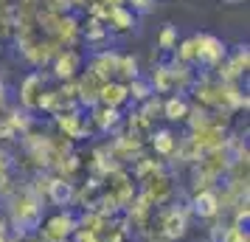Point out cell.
I'll return each mask as SVG.
<instances>
[{
    "instance_id": "obj_2",
    "label": "cell",
    "mask_w": 250,
    "mask_h": 242,
    "mask_svg": "<svg viewBox=\"0 0 250 242\" xmlns=\"http://www.w3.org/2000/svg\"><path fill=\"white\" fill-rule=\"evenodd\" d=\"M79 228V217L70 211V208H62L57 214H51L40 222V240L42 242H68L73 240V234Z\"/></svg>"
},
{
    "instance_id": "obj_11",
    "label": "cell",
    "mask_w": 250,
    "mask_h": 242,
    "mask_svg": "<svg viewBox=\"0 0 250 242\" xmlns=\"http://www.w3.org/2000/svg\"><path fill=\"white\" fill-rule=\"evenodd\" d=\"M152 150H155V155L158 158H171V155H177V147H180V141H177V135H174V130L171 127H155L152 130Z\"/></svg>"
},
{
    "instance_id": "obj_14",
    "label": "cell",
    "mask_w": 250,
    "mask_h": 242,
    "mask_svg": "<svg viewBox=\"0 0 250 242\" xmlns=\"http://www.w3.org/2000/svg\"><path fill=\"white\" fill-rule=\"evenodd\" d=\"M126 9L132 14H149L158 9V0H126Z\"/></svg>"
},
{
    "instance_id": "obj_6",
    "label": "cell",
    "mask_w": 250,
    "mask_h": 242,
    "mask_svg": "<svg viewBox=\"0 0 250 242\" xmlns=\"http://www.w3.org/2000/svg\"><path fill=\"white\" fill-rule=\"evenodd\" d=\"M42 93H45V76H42L40 70H31V73L20 82V104H23V110H28V113L37 110Z\"/></svg>"
},
{
    "instance_id": "obj_9",
    "label": "cell",
    "mask_w": 250,
    "mask_h": 242,
    "mask_svg": "<svg viewBox=\"0 0 250 242\" xmlns=\"http://www.w3.org/2000/svg\"><path fill=\"white\" fill-rule=\"evenodd\" d=\"M45 197L59 208H68L73 200H76V186L70 183L68 177H51L48 180V192Z\"/></svg>"
},
{
    "instance_id": "obj_5",
    "label": "cell",
    "mask_w": 250,
    "mask_h": 242,
    "mask_svg": "<svg viewBox=\"0 0 250 242\" xmlns=\"http://www.w3.org/2000/svg\"><path fill=\"white\" fill-rule=\"evenodd\" d=\"M82 54L76 48H59L57 54H54V76L62 82H70L76 79V73L82 70Z\"/></svg>"
},
{
    "instance_id": "obj_16",
    "label": "cell",
    "mask_w": 250,
    "mask_h": 242,
    "mask_svg": "<svg viewBox=\"0 0 250 242\" xmlns=\"http://www.w3.org/2000/svg\"><path fill=\"white\" fill-rule=\"evenodd\" d=\"M107 242H132V240L126 237L124 231H118V234H113V237H110V240H107Z\"/></svg>"
},
{
    "instance_id": "obj_4",
    "label": "cell",
    "mask_w": 250,
    "mask_h": 242,
    "mask_svg": "<svg viewBox=\"0 0 250 242\" xmlns=\"http://www.w3.org/2000/svg\"><path fill=\"white\" fill-rule=\"evenodd\" d=\"M197 40V62L194 65H200V68H216L222 59L228 57V45L214 34H194Z\"/></svg>"
},
{
    "instance_id": "obj_7",
    "label": "cell",
    "mask_w": 250,
    "mask_h": 242,
    "mask_svg": "<svg viewBox=\"0 0 250 242\" xmlns=\"http://www.w3.org/2000/svg\"><path fill=\"white\" fill-rule=\"evenodd\" d=\"M191 211L203 220L219 217V214H222V197H219V192H216V189H200V192H194Z\"/></svg>"
},
{
    "instance_id": "obj_8",
    "label": "cell",
    "mask_w": 250,
    "mask_h": 242,
    "mask_svg": "<svg viewBox=\"0 0 250 242\" xmlns=\"http://www.w3.org/2000/svg\"><path fill=\"white\" fill-rule=\"evenodd\" d=\"M96 104L121 110L124 104H129V90H126V85H124V82H118V79L102 82V88H99V96H96Z\"/></svg>"
},
{
    "instance_id": "obj_13",
    "label": "cell",
    "mask_w": 250,
    "mask_h": 242,
    "mask_svg": "<svg viewBox=\"0 0 250 242\" xmlns=\"http://www.w3.org/2000/svg\"><path fill=\"white\" fill-rule=\"evenodd\" d=\"M158 48L160 51H166V54H174V48H177V28H174L171 23H166L163 28H160Z\"/></svg>"
},
{
    "instance_id": "obj_15",
    "label": "cell",
    "mask_w": 250,
    "mask_h": 242,
    "mask_svg": "<svg viewBox=\"0 0 250 242\" xmlns=\"http://www.w3.org/2000/svg\"><path fill=\"white\" fill-rule=\"evenodd\" d=\"M225 242H250L248 237V228H242V225H228V234H225Z\"/></svg>"
},
{
    "instance_id": "obj_10",
    "label": "cell",
    "mask_w": 250,
    "mask_h": 242,
    "mask_svg": "<svg viewBox=\"0 0 250 242\" xmlns=\"http://www.w3.org/2000/svg\"><path fill=\"white\" fill-rule=\"evenodd\" d=\"M188 110H191V102H188L183 93H174V96H166V99H163V110H160V115H163L169 124H186Z\"/></svg>"
},
{
    "instance_id": "obj_3",
    "label": "cell",
    "mask_w": 250,
    "mask_h": 242,
    "mask_svg": "<svg viewBox=\"0 0 250 242\" xmlns=\"http://www.w3.org/2000/svg\"><path fill=\"white\" fill-rule=\"evenodd\" d=\"M188 234V208L171 206L158 214V237L152 242H174Z\"/></svg>"
},
{
    "instance_id": "obj_1",
    "label": "cell",
    "mask_w": 250,
    "mask_h": 242,
    "mask_svg": "<svg viewBox=\"0 0 250 242\" xmlns=\"http://www.w3.org/2000/svg\"><path fill=\"white\" fill-rule=\"evenodd\" d=\"M42 200L37 195H31V189H23V192H14L12 195V206H9V225L17 228L20 237H25L28 231L40 228L42 222Z\"/></svg>"
},
{
    "instance_id": "obj_12",
    "label": "cell",
    "mask_w": 250,
    "mask_h": 242,
    "mask_svg": "<svg viewBox=\"0 0 250 242\" xmlns=\"http://www.w3.org/2000/svg\"><path fill=\"white\" fill-rule=\"evenodd\" d=\"M121 121H124L121 110H115V107H102V104H99L90 115V124L99 130V132H110V130H115Z\"/></svg>"
}]
</instances>
